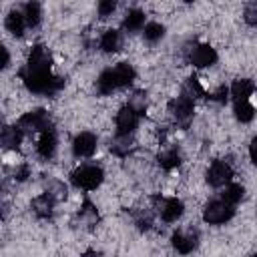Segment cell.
<instances>
[{
    "label": "cell",
    "instance_id": "obj_1",
    "mask_svg": "<svg viewBox=\"0 0 257 257\" xmlns=\"http://www.w3.org/2000/svg\"><path fill=\"white\" fill-rule=\"evenodd\" d=\"M133 78H135V70H133V66L126 64V62H120V64H116L114 68H106V70L98 76V80H96V88H98L100 94H110L112 90L131 84Z\"/></svg>",
    "mask_w": 257,
    "mask_h": 257
},
{
    "label": "cell",
    "instance_id": "obj_2",
    "mask_svg": "<svg viewBox=\"0 0 257 257\" xmlns=\"http://www.w3.org/2000/svg\"><path fill=\"white\" fill-rule=\"evenodd\" d=\"M102 177L104 175H102V169L100 167H96V165H82V167H78L72 173V183L78 189L92 191V189H96L102 183Z\"/></svg>",
    "mask_w": 257,
    "mask_h": 257
},
{
    "label": "cell",
    "instance_id": "obj_3",
    "mask_svg": "<svg viewBox=\"0 0 257 257\" xmlns=\"http://www.w3.org/2000/svg\"><path fill=\"white\" fill-rule=\"evenodd\" d=\"M233 215H235L233 205L225 203L223 199H219V201H211V203L205 207V211H203V219H205V223H209V225H221V223H227Z\"/></svg>",
    "mask_w": 257,
    "mask_h": 257
},
{
    "label": "cell",
    "instance_id": "obj_4",
    "mask_svg": "<svg viewBox=\"0 0 257 257\" xmlns=\"http://www.w3.org/2000/svg\"><path fill=\"white\" fill-rule=\"evenodd\" d=\"M193 98L189 94H181L177 98H173L169 102V112L173 114V118L181 124H187L193 118Z\"/></svg>",
    "mask_w": 257,
    "mask_h": 257
},
{
    "label": "cell",
    "instance_id": "obj_5",
    "mask_svg": "<svg viewBox=\"0 0 257 257\" xmlns=\"http://www.w3.org/2000/svg\"><path fill=\"white\" fill-rule=\"evenodd\" d=\"M233 179V171L225 161H213L207 171V183L211 187H227Z\"/></svg>",
    "mask_w": 257,
    "mask_h": 257
},
{
    "label": "cell",
    "instance_id": "obj_6",
    "mask_svg": "<svg viewBox=\"0 0 257 257\" xmlns=\"http://www.w3.org/2000/svg\"><path fill=\"white\" fill-rule=\"evenodd\" d=\"M24 72H32V74H40V72H50V54L44 46L36 44L28 56V64Z\"/></svg>",
    "mask_w": 257,
    "mask_h": 257
},
{
    "label": "cell",
    "instance_id": "obj_7",
    "mask_svg": "<svg viewBox=\"0 0 257 257\" xmlns=\"http://www.w3.org/2000/svg\"><path fill=\"white\" fill-rule=\"evenodd\" d=\"M22 133L24 131H46L48 128V114L44 110H30V112H24L16 124Z\"/></svg>",
    "mask_w": 257,
    "mask_h": 257
},
{
    "label": "cell",
    "instance_id": "obj_8",
    "mask_svg": "<svg viewBox=\"0 0 257 257\" xmlns=\"http://www.w3.org/2000/svg\"><path fill=\"white\" fill-rule=\"evenodd\" d=\"M139 126V112L133 106H122L116 112V135H133Z\"/></svg>",
    "mask_w": 257,
    "mask_h": 257
},
{
    "label": "cell",
    "instance_id": "obj_9",
    "mask_svg": "<svg viewBox=\"0 0 257 257\" xmlns=\"http://www.w3.org/2000/svg\"><path fill=\"white\" fill-rule=\"evenodd\" d=\"M185 207H183V201L177 199V197H169V199H163L161 205H159V215L165 223H175L181 215H183Z\"/></svg>",
    "mask_w": 257,
    "mask_h": 257
},
{
    "label": "cell",
    "instance_id": "obj_10",
    "mask_svg": "<svg viewBox=\"0 0 257 257\" xmlns=\"http://www.w3.org/2000/svg\"><path fill=\"white\" fill-rule=\"evenodd\" d=\"M189 60H191V64H195V66H199V68H205V66L215 64L217 52H215V48H211L209 44H199V46H195V48L189 52Z\"/></svg>",
    "mask_w": 257,
    "mask_h": 257
},
{
    "label": "cell",
    "instance_id": "obj_11",
    "mask_svg": "<svg viewBox=\"0 0 257 257\" xmlns=\"http://www.w3.org/2000/svg\"><path fill=\"white\" fill-rule=\"evenodd\" d=\"M72 151L76 157H90L96 151V137L88 131L76 135V139L72 143Z\"/></svg>",
    "mask_w": 257,
    "mask_h": 257
},
{
    "label": "cell",
    "instance_id": "obj_12",
    "mask_svg": "<svg viewBox=\"0 0 257 257\" xmlns=\"http://www.w3.org/2000/svg\"><path fill=\"white\" fill-rule=\"evenodd\" d=\"M173 247L181 255H189L197 247V233H193V231H177L173 235Z\"/></svg>",
    "mask_w": 257,
    "mask_h": 257
},
{
    "label": "cell",
    "instance_id": "obj_13",
    "mask_svg": "<svg viewBox=\"0 0 257 257\" xmlns=\"http://www.w3.org/2000/svg\"><path fill=\"white\" fill-rule=\"evenodd\" d=\"M36 151H38V155H40L42 159H50V157L54 155V151H56V135H54V131L46 128V131L40 133Z\"/></svg>",
    "mask_w": 257,
    "mask_h": 257
},
{
    "label": "cell",
    "instance_id": "obj_14",
    "mask_svg": "<svg viewBox=\"0 0 257 257\" xmlns=\"http://www.w3.org/2000/svg\"><path fill=\"white\" fill-rule=\"evenodd\" d=\"M4 26H6V30H8L10 34H14V36H20L28 24H26V18H24V14H22V12H18V10H12V12L6 16V20H4Z\"/></svg>",
    "mask_w": 257,
    "mask_h": 257
},
{
    "label": "cell",
    "instance_id": "obj_15",
    "mask_svg": "<svg viewBox=\"0 0 257 257\" xmlns=\"http://www.w3.org/2000/svg\"><path fill=\"white\" fill-rule=\"evenodd\" d=\"M253 82L247 80V78H239L231 84V96L235 98V102H241V100H249V96L253 94Z\"/></svg>",
    "mask_w": 257,
    "mask_h": 257
},
{
    "label": "cell",
    "instance_id": "obj_16",
    "mask_svg": "<svg viewBox=\"0 0 257 257\" xmlns=\"http://www.w3.org/2000/svg\"><path fill=\"white\" fill-rule=\"evenodd\" d=\"M32 207H34V213L38 217H50L52 209H54V195L52 193H42L38 195L34 201H32Z\"/></svg>",
    "mask_w": 257,
    "mask_h": 257
},
{
    "label": "cell",
    "instance_id": "obj_17",
    "mask_svg": "<svg viewBox=\"0 0 257 257\" xmlns=\"http://www.w3.org/2000/svg\"><path fill=\"white\" fill-rule=\"evenodd\" d=\"M20 143H22V131L18 126H6V128H2V145L6 149L16 151L20 147Z\"/></svg>",
    "mask_w": 257,
    "mask_h": 257
},
{
    "label": "cell",
    "instance_id": "obj_18",
    "mask_svg": "<svg viewBox=\"0 0 257 257\" xmlns=\"http://www.w3.org/2000/svg\"><path fill=\"white\" fill-rule=\"evenodd\" d=\"M133 147V137L131 135H116L114 141L110 143V151L116 155V157H126L128 151Z\"/></svg>",
    "mask_w": 257,
    "mask_h": 257
},
{
    "label": "cell",
    "instance_id": "obj_19",
    "mask_svg": "<svg viewBox=\"0 0 257 257\" xmlns=\"http://www.w3.org/2000/svg\"><path fill=\"white\" fill-rule=\"evenodd\" d=\"M179 163H181V155H179V151L173 147V149H165L161 155H159V165L165 169V171H171V169H175V167H179Z\"/></svg>",
    "mask_w": 257,
    "mask_h": 257
},
{
    "label": "cell",
    "instance_id": "obj_20",
    "mask_svg": "<svg viewBox=\"0 0 257 257\" xmlns=\"http://www.w3.org/2000/svg\"><path fill=\"white\" fill-rule=\"evenodd\" d=\"M98 44H100V48L104 52H114L120 46V34L116 30H106V32H102Z\"/></svg>",
    "mask_w": 257,
    "mask_h": 257
},
{
    "label": "cell",
    "instance_id": "obj_21",
    "mask_svg": "<svg viewBox=\"0 0 257 257\" xmlns=\"http://www.w3.org/2000/svg\"><path fill=\"white\" fill-rule=\"evenodd\" d=\"M221 199H223L225 203H229V205H233V207H235V205L243 199V187H241V185H237V183H229V185L223 189Z\"/></svg>",
    "mask_w": 257,
    "mask_h": 257
},
{
    "label": "cell",
    "instance_id": "obj_22",
    "mask_svg": "<svg viewBox=\"0 0 257 257\" xmlns=\"http://www.w3.org/2000/svg\"><path fill=\"white\" fill-rule=\"evenodd\" d=\"M143 26H145V14L141 10H137V8L135 10H128L126 16H124V28L131 30V32H135V30H139Z\"/></svg>",
    "mask_w": 257,
    "mask_h": 257
},
{
    "label": "cell",
    "instance_id": "obj_23",
    "mask_svg": "<svg viewBox=\"0 0 257 257\" xmlns=\"http://www.w3.org/2000/svg\"><path fill=\"white\" fill-rule=\"evenodd\" d=\"M235 116H237L241 122H251L253 116H255V106H253L249 100L235 102Z\"/></svg>",
    "mask_w": 257,
    "mask_h": 257
},
{
    "label": "cell",
    "instance_id": "obj_24",
    "mask_svg": "<svg viewBox=\"0 0 257 257\" xmlns=\"http://www.w3.org/2000/svg\"><path fill=\"white\" fill-rule=\"evenodd\" d=\"M22 14H24L28 26H36V24L40 22V16H42V12H40V4H36V2H28V4H24Z\"/></svg>",
    "mask_w": 257,
    "mask_h": 257
},
{
    "label": "cell",
    "instance_id": "obj_25",
    "mask_svg": "<svg viewBox=\"0 0 257 257\" xmlns=\"http://www.w3.org/2000/svg\"><path fill=\"white\" fill-rule=\"evenodd\" d=\"M145 40L147 42H157V40H161L163 38V34H165V26L163 24H159V22H149L147 26H145Z\"/></svg>",
    "mask_w": 257,
    "mask_h": 257
},
{
    "label": "cell",
    "instance_id": "obj_26",
    "mask_svg": "<svg viewBox=\"0 0 257 257\" xmlns=\"http://www.w3.org/2000/svg\"><path fill=\"white\" fill-rule=\"evenodd\" d=\"M114 8H116V4H114L112 0H104V2L98 4V16H100V18H108V16L114 12Z\"/></svg>",
    "mask_w": 257,
    "mask_h": 257
},
{
    "label": "cell",
    "instance_id": "obj_27",
    "mask_svg": "<svg viewBox=\"0 0 257 257\" xmlns=\"http://www.w3.org/2000/svg\"><path fill=\"white\" fill-rule=\"evenodd\" d=\"M245 20H247V24H257V2L247 6V10H245Z\"/></svg>",
    "mask_w": 257,
    "mask_h": 257
},
{
    "label": "cell",
    "instance_id": "obj_28",
    "mask_svg": "<svg viewBox=\"0 0 257 257\" xmlns=\"http://www.w3.org/2000/svg\"><path fill=\"white\" fill-rule=\"evenodd\" d=\"M249 155H251L253 163H257V137L253 139V143H251V147H249Z\"/></svg>",
    "mask_w": 257,
    "mask_h": 257
},
{
    "label": "cell",
    "instance_id": "obj_29",
    "mask_svg": "<svg viewBox=\"0 0 257 257\" xmlns=\"http://www.w3.org/2000/svg\"><path fill=\"white\" fill-rule=\"evenodd\" d=\"M251 257H257V253H255V255H251Z\"/></svg>",
    "mask_w": 257,
    "mask_h": 257
}]
</instances>
